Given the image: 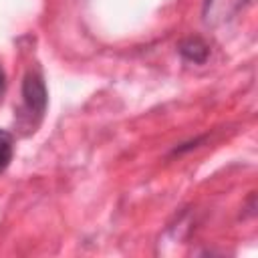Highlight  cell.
<instances>
[{"instance_id": "1", "label": "cell", "mask_w": 258, "mask_h": 258, "mask_svg": "<svg viewBox=\"0 0 258 258\" xmlns=\"http://www.w3.org/2000/svg\"><path fill=\"white\" fill-rule=\"evenodd\" d=\"M46 87H44V81L40 77V73L36 71H28L24 75V81H22V103H24V109H26V115L32 119H40L44 109H46Z\"/></svg>"}, {"instance_id": "2", "label": "cell", "mask_w": 258, "mask_h": 258, "mask_svg": "<svg viewBox=\"0 0 258 258\" xmlns=\"http://www.w3.org/2000/svg\"><path fill=\"white\" fill-rule=\"evenodd\" d=\"M246 4V0H206L204 18L208 24L228 22L236 16V12Z\"/></svg>"}, {"instance_id": "3", "label": "cell", "mask_w": 258, "mask_h": 258, "mask_svg": "<svg viewBox=\"0 0 258 258\" xmlns=\"http://www.w3.org/2000/svg\"><path fill=\"white\" fill-rule=\"evenodd\" d=\"M179 54L189 62H206L210 54V46L200 36H189L179 44Z\"/></svg>"}, {"instance_id": "4", "label": "cell", "mask_w": 258, "mask_h": 258, "mask_svg": "<svg viewBox=\"0 0 258 258\" xmlns=\"http://www.w3.org/2000/svg\"><path fill=\"white\" fill-rule=\"evenodd\" d=\"M12 155H14V137L8 131L0 129V173L10 165Z\"/></svg>"}, {"instance_id": "5", "label": "cell", "mask_w": 258, "mask_h": 258, "mask_svg": "<svg viewBox=\"0 0 258 258\" xmlns=\"http://www.w3.org/2000/svg\"><path fill=\"white\" fill-rule=\"evenodd\" d=\"M4 91H6V77H4V71H2V67H0V101H2Z\"/></svg>"}]
</instances>
